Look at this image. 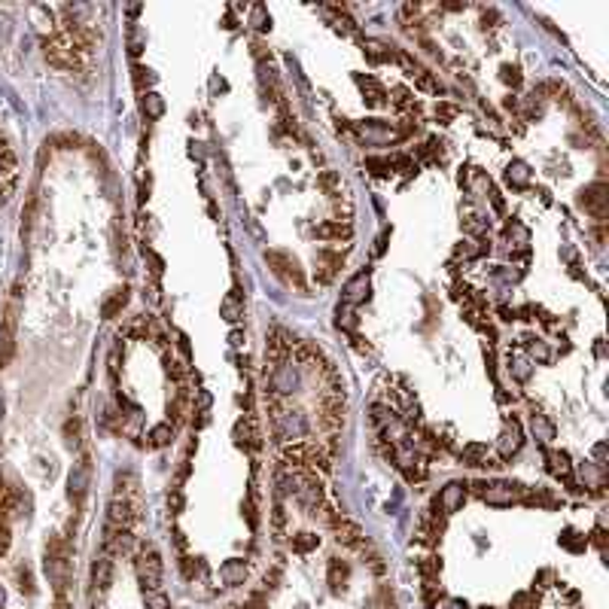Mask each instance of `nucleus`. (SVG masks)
<instances>
[{"mask_svg":"<svg viewBox=\"0 0 609 609\" xmlns=\"http://www.w3.org/2000/svg\"><path fill=\"white\" fill-rule=\"evenodd\" d=\"M265 262L272 268V275L280 277L287 287H292L296 292H308V284H304V272L299 265L296 256H290L284 250H265Z\"/></svg>","mask_w":609,"mask_h":609,"instance_id":"1","label":"nucleus"},{"mask_svg":"<svg viewBox=\"0 0 609 609\" xmlns=\"http://www.w3.org/2000/svg\"><path fill=\"white\" fill-rule=\"evenodd\" d=\"M43 55H46V61L52 67H58V71H80L83 67L80 55L73 52L71 40H67V34H52V37L43 40Z\"/></svg>","mask_w":609,"mask_h":609,"instance_id":"2","label":"nucleus"},{"mask_svg":"<svg viewBox=\"0 0 609 609\" xmlns=\"http://www.w3.org/2000/svg\"><path fill=\"white\" fill-rule=\"evenodd\" d=\"M354 134L363 143L369 146H393L402 140V134L396 126H390V122H381V119H363V122H354Z\"/></svg>","mask_w":609,"mask_h":609,"instance_id":"3","label":"nucleus"},{"mask_svg":"<svg viewBox=\"0 0 609 609\" xmlns=\"http://www.w3.org/2000/svg\"><path fill=\"white\" fill-rule=\"evenodd\" d=\"M476 491H478V497L488 503V506H512V503H521L524 500V493L527 488L521 481H478L476 484Z\"/></svg>","mask_w":609,"mask_h":609,"instance_id":"4","label":"nucleus"},{"mask_svg":"<svg viewBox=\"0 0 609 609\" xmlns=\"http://www.w3.org/2000/svg\"><path fill=\"white\" fill-rule=\"evenodd\" d=\"M16 326H19V287L13 292V299L6 302L4 323H0V369L9 366V359L16 354Z\"/></svg>","mask_w":609,"mask_h":609,"instance_id":"5","label":"nucleus"},{"mask_svg":"<svg viewBox=\"0 0 609 609\" xmlns=\"http://www.w3.org/2000/svg\"><path fill=\"white\" fill-rule=\"evenodd\" d=\"M162 573H165L162 555L153 546H143L138 555V579L143 591H162Z\"/></svg>","mask_w":609,"mask_h":609,"instance_id":"6","label":"nucleus"},{"mask_svg":"<svg viewBox=\"0 0 609 609\" xmlns=\"http://www.w3.org/2000/svg\"><path fill=\"white\" fill-rule=\"evenodd\" d=\"M88 488H92V460L83 454L80 464H73L71 476H67V500L73 503V509H83Z\"/></svg>","mask_w":609,"mask_h":609,"instance_id":"7","label":"nucleus"},{"mask_svg":"<svg viewBox=\"0 0 609 609\" xmlns=\"http://www.w3.org/2000/svg\"><path fill=\"white\" fill-rule=\"evenodd\" d=\"M576 205H579L585 213H591L597 222H603V220H606V208H609V186L600 183V180H597V183L582 186L579 195H576Z\"/></svg>","mask_w":609,"mask_h":609,"instance_id":"8","label":"nucleus"},{"mask_svg":"<svg viewBox=\"0 0 609 609\" xmlns=\"http://www.w3.org/2000/svg\"><path fill=\"white\" fill-rule=\"evenodd\" d=\"M299 342L292 338L290 332H284V329H272L268 332V338H265V359H268V372H272L275 366H280V363H287V357L292 354V347H296Z\"/></svg>","mask_w":609,"mask_h":609,"instance_id":"9","label":"nucleus"},{"mask_svg":"<svg viewBox=\"0 0 609 609\" xmlns=\"http://www.w3.org/2000/svg\"><path fill=\"white\" fill-rule=\"evenodd\" d=\"M469 497V484L466 481H448L442 491H439V497L433 500V512H442V515H451L457 512L460 506L466 503Z\"/></svg>","mask_w":609,"mask_h":609,"instance_id":"10","label":"nucleus"},{"mask_svg":"<svg viewBox=\"0 0 609 609\" xmlns=\"http://www.w3.org/2000/svg\"><path fill=\"white\" fill-rule=\"evenodd\" d=\"M113 561H116V558L107 555V551H101V555L95 558V563H92V588L101 597L113 588V576H116V563H113Z\"/></svg>","mask_w":609,"mask_h":609,"instance_id":"11","label":"nucleus"},{"mask_svg":"<svg viewBox=\"0 0 609 609\" xmlns=\"http://www.w3.org/2000/svg\"><path fill=\"white\" fill-rule=\"evenodd\" d=\"M521 445H524L521 424H518L515 417H509V421L503 424V433H500V439H497V451H500V457H503V460L515 457L518 451H521Z\"/></svg>","mask_w":609,"mask_h":609,"instance_id":"12","label":"nucleus"},{"mask_svg":"<svg viewBox=\"0 0 609 609\" xmlns=\"http://www.w3.org/2000/svg\"><path fill=\"white\" fill-rule=\"evenodd\" d=\"M369 290H372V272H369V268H363V272H357V275L344 284L342 302L347 304V308H354V304H359V302L369 299Z\"/></svg>","mask_w":609,"mask_h":609,"instance_id":"13","label":"nucleus"},{"mask_svg":"<svg viewBox=\"0 0 609 609\" xmlns=\"http://www.w3.org/2000/svg\"><path fill=\"white\" fill-rule=\"evenodd\" d=\"M332 530H335V543L344 546V548H359V546L366 543L363 527H359L357 521H351V518H344V515L335 518V521H332Z\"/></svg>","mask_w":609,"mask_h":609,"instance_id":"14","label":"nucleus"},{"mask_svg":"<svg viewBox=\"0 0 609 609\" xmlns=\"http://www.w3.org/2000/svg\"><path fill=\"white\" fill-rule=\"evenodd\" d=\"M314 235H317L320 241H351L354 225L347 220H326L320 225H314Z\"/></svg>","mask_w":609,"mask_h":609,"instance_id":"15","label":"nucleus"},{"mask_svg":"<svg viewBox=\"0 0 609 609\" xmlns=\"http://www.w3.org/2000/svg\"><path fill=\"white\" fill-rule=\"evenodd\" d=\"M299 387V375H296V369L287 366V363H280L272 369V393L277 396V393H290V390H296Z\"/></svg>","mask_w":609,"mask_h":609,"instance_id":"16","label":"nucleus"},{"mask_svg":"<svg viewBox=\"0 0 609 609\" xmlns=\"http://www.w3.org/2000/svg\"><path fill=\"white\" fill-rule=\"evenodd\" d=\"M128 299H131V290H128V287H116V290H113L110 296L104 299V304H101V317H104V320L119 317L122 308L128 304Z\"/></svg>","mask_w":609,"mask_h":609,"instance_id":"17","label":"nucleus"},{"mask_svg":"<svg viewBox=\"0 0 609 609\" xmlns=\"http://www.w3.org/2000/svg\"><path fill=\"white\" fill-rule=\"evenodd\" d=\"M220 582L225 585V588H238V585H244L247 582V563L238 561V558L225 561L220 567Z\"/></svg>","mask_w":609,"mask_h":609,"instance_id":"18","label":"nucleus"},{"mask_svg":"<svg viewBox=\"0 0 609 609\" xmlns=\"http://www.w3.org/2000/svg\"><path fill=\"white\" fill-rule=\"evenodd\" d=\"M235 445L238 448H259V433H256V421L250 414H244L238 424H235Z\"/></svg>","mask_w":609,"mask_h":609,"instance_id":"19","label":"nucleus"},{"mask_svg":"<svg viewBox=\"0 0 609 609\" xmlns=\"http://www.w3.org/2000/svg\"><path fill=\"white\" fill-rule=\"evenodd\" d=\"M354 80H357V86H359V92L366 95V104H369V107H378V104H384L387 92H384V86H381L378 80H372V76H363V73H357Z\"/></svg>","mask_w":609,"mask_h":609,"instance_id":"20","label":"nucleus"},{"mask_svg":"<svg viewBox=\"0 0 609 609\" xmlns=\"http://www.w3.org/2000/svg\"><path fill=\"white\" fill-rule=\"evenodd\" d=\"M363 52L372 64H387V61H396V46H387L381 40H366L363 43Z\"/></svg>","mask_w":609,"mask_h":609,"instance_id":"21","label":"nucleus"},{"mask_svg":"<svg viewBox=\"0 0 609 609\" xmlns=\"http://www.w3.org/2000/svg\"><path fill=\"white\" fill-rule=\"evenodd\" d=\"M347 576H351V570H347V563L342 558H332L329 561V570H326V582H329L332 594H342L347 588Z\"/></svg>","mask_w":609,"mask_h":609,"instance_id":"22","label":"nucleus"},{"mask_svg":"<svg viewBox=\"0 0 609 609\" xmlns=\"http://www.w3.org/2000/svg\"><path fill=\"white\" fill-rule=\"evenodd\" d=\"M530 165L527 162H521V159H515V162H509V168H506V183H509L512 189H527L530 186Z\"/></svg>","mask_w":609,"mask_h":609,"instance_id":"23","label":"nucleus"},{"mask_svg":"<svg viewBox=\"0 0 609 609\" xmlns=\"http://www.w3.org/2000/svg\"><path fill=\"white\" fill-rule=\"evenodd\" d=\"M546 464H548V472L558 478H567L573 476V464H570V454L567 451H546Z\"/></svg>","mask_w":609,"mask_h":609,"instance_id":"24","label":"nucleus"},{"mask_svg":"<svg viewBox=\"0 0 609 609\" xmlns=\"http://www.w3.org/2000/svg\"><path fill=\"white\" fill-rule=\"evenodd\" d=\"M530 430H533L536 442H543V445H548L551 439H555V424H551L546 414H539V411L530 414Z\"/></svg>","mask_w":609,"mask_h":609,"instance_id":"25","label":"nucleus"},{"mask_svg":"<svg viewBox=\"0 0 609 609\" xmlns=\"http://www.w3.org/2000/svg\"><path fill=\"white\" fill-rule=\"evenodd\" d=\"M16 168H19L16 146L9 143L6 134H0V174H16Z\"/></svg>","mask_w":609,"mask_h":609,"instance_id":"26","label":"nucleus"},{"mask_svg":"<svg viewBox=\"0 0 609 609\" xmlns=\"http://www.w3.org/2000/svg\"><path fill=\"white\" fill-rule=\"evenodd\" d=\"M220 314H222V320H229V323H238V320L244 317V302H241V296H238V290H232V296L222 299Z\"/></svg>","mask_w":609,"mask_h":609,"instance_id":"27","label":"nucleus"},{"mask_svg":"<svg viewBox=\"0 0 609 609\" xmlns=\"http://www.w3.org/2000/svg\"><path fill=\"white\" fill-rule=\"evenodd\" d=\"M64 445L71 448V451H76V448H83V421L80 417H67L64 421Z\"/></svg>","mask_w":609,"mask_h":609,"instance_id":"28","label":"nucleus"},{"mask_svg":"<svg viewBox=\"0 0 609 609\" xmlns=\"http://www.w3.org/2000/svg\"><path fill=\"white\" fill-rule=\"evenodd\" d=\"M524 347H527V359H536V363H548L551 359V351H548V344L543 342V338H536V335H527L524 338Z\"/></svg>","mask_w":609,"mask_h":609,"instance_id":"29","label":"nucleus"},{"mask_svg":"<svg viewBox=\"0 0 609 609\" xmlns=\"http://www.w3.org/2000/svg\"><path fill=\"white\" fill-rule=\"evenodd\" d=\"M140 110H143V116H146V119H159L162 113H165V101H162V95L146 92V95L140 98Z\"/></svg>","mask_w":609,"mask_h":609,"instance_id":"30","label":"nucleus"},{"mask_svg":"<svg viewBox=\"0 0 609 609\" xmlns=\"http://www.w3.org/2000/svg\"><path fill=\"white\" fill-rule=\"evenodd\" d=\"M146 439H150V445H153V448H165V445H171V439H174V424H155Z\"/></svg>","mask_w":609,"mask_h":609,"instance_id":"31","label":"nucleus"},{"mask_svg":"<svg viewBox=\"0 0 609 609\" xmlns=\"http://www.w3.org/2000/svg\"><path fill=\"white\" fill-rule=\"evenodd\" d=\"M414 88L417 92H426V95H442V83H439L436 73H430V71H421L414 76Z\"/></svg>","mask_w":609,"mask_h":609,"instance_id":"32","label":"nucleus"},{"mask_svg":"<svg viewBox=\"0 0 609 609\" xmlns=\"http://www.w3.org/2000/svg\"><path fill=\"white\" fill-rule=\"evenodd\" d=\"M320 546V536L317 533H308V530H302V533L292 536V548L299 551V555H308V551H314Z\"/></svg>","mask_w":609,"mask_h":609,"instance_id":"33","label":"nucleus"},{"mask_svg":"<svg viewBox=\"0 0 609 609\" xmlns=\"http://www.w3.org/2000/svg\"><path fill=\"white\" fill-rule=\"evenodd\" d=\"M317 186H320L329 198H338V195H342V180H338L335 171H323V174L317 177Z\"/></svg>","mask_w":609,"mask_h":609,"instance_id":"34","label":"nucleus"},{"mask_svg":"<svg viewBox=\"0 0 609 609\" xmlns=\"http://www.w3.org/2000/svg\"><path fill=\"white\" fill-rule=\"evenodd\" d=\"M481 460H488V445L472 442V445L464 448V464L466 466H481Z\"/></svg>","mask_w":609,"mask_h":609,"instance_id":"35","label":"nucleus"},{"mask_svg":"<svg viewBox=\"0 0 609 609\" xmlns=\"http://www.w3.org/2000/svg\"><path fill=\"white\" fill-rule=\"evenodd\" d=\"M131 80H134V88H138V92H143L146 95V86H153L155 83V76H153V71L150 67H140V64H134L131 67Z\"/></svg>","mask_w":609,"mask_h":609,"instance_id":"36","label":"nucleus"},{"mask_svg":"<svg viewBox=\"0 0 609 609\" xmlns=\"http://www.w3.org/2000/svg\"><path fill=\"white\" fill-rule=\"evenodd\" d=\"M250 25H253L256 31H272V16H268V9H265L262 4H256V6L250 9Z\"/></svg>","mask_w":609,"mask_h":609,"instance_id":"37","label":"nucleus"},{"mask_svg":"<svg viewBox=\"0 0 609 609\" xmlns=\"http://www.w3.org/2000/svg\"><path fill=\"white\" fill-rule=\"evenodd\" d=\"M272 530H275V539H284V530H287V512H284V503H275L272 509Z\"/></svg>","mask_w":609,"mask_h":609,"instance_id":"38","label":"nucleus"},{"mask_svg":"<svg viewBox=\"0 0 609 609\" xmlns=\"http://www.w3.org/2000/svg\"><path fill=\"white\" fill-rule=\"evenodd\" d=\"M509 372L515 375V381H521V384H524L533 369H530V359H527V357H512V359H509Z\"/></svg>","mask_w":609,"mask_h":609,"instance_id":"39","label":"nucleus"},{"mask_svg":"<svg viewBox=\"0 0 609 609\" xmlns=\"http://www.w3.org/2000/svg\"><path fill=\"white\" fill-rule=\"evenodd\" d=\"M500 80H503L506 86L518 88V86L524 83V76H521V67H518V64H503V67H500Z\"/></svg>","mask_w":609,"mask_h":609,"instance_id":"40","label":"nucleus"},{"mask_svg":"<svg viewBox=\"0 0 609 609\" xmlns=\"http://www.w3.org/2000/svg\"><path fill=\"white\" fill-rule=\"evenodd\" d=\"M561 546H567L570 551H582L585 546H588V539H585V536H579L573 527H567V530H563V533H561Z\"/></svg>","mask_w":609,"mask_h":609,"instance_id":"41","label":"nucleus"},{"mask_svg":"<svg viewBox=\"0 0 609 609\" xmlns=\"http://www.w3.org/2000/svg\"><path fill=\"white\" fill-rule=\"evenodd\" d=\"M140 253H143V259L150 262V272H153V277H162V272H165V262H162V256L153 250V247H146V241H143V247H140Z\"/></svg>","mask_w":609,"mask_h":609,"instance_id":"42","label":"nucleus"},{"mask_svg":"<svg viewBox=\"0 0 609 609\" xmlns=\"http://www.w3.org/2000/svg\"><path fill=\"white\" fill-rule=\"evenodd\" d=\"M457 116H460V107L457 104H448V101H439V104H436V119L442 122V126L454 122Z\"/></svg>","mask_w":609,"mask_h":609,"instance_id":"43","label":"nucleus"},{"mask_svg":"<svg viewBox=\"0 0 609 609\" xmlns=\"http://www.w3.org/2000/svg\"><path fill=\"white\" fill-rule=\"evenodd\" d=\"M122 332H126L128 338H146L150 335V317H134Z\"/></svg>","mask_w":609,"mask_h":609,"instance_id":"44","label":"nucleus"},{"mask_svg":"<svg viewBox=\"0 0 609 609\" xmlns=\"http://www.w3.org/2000/svg\"><path fill=\"white\" fill-rule=\"evenodd\" d=\"M335 326H338V329H347V332H354V329H357V314H354L351 308H347V304H344V308H342V304H338V317H335Z\"/></svg>","mask_w":609,"mask_h":609,"instance_id":"45","label":"nucleus"},{"mask_svg":"<svg viewBox=\"0 0 609 609\" xmlns=\"http://www.w3.org/2000/svg\"><path fill=\"white\" fill-rule=\"evenodd\" d=\"M162 363H165L168 378H174V381H183V378H186V372H189V369H186L183 363H180V359H174V357H168V354H165V357H162Z\"/></svg>","mask_w":609,"mask_h":609,"instance_id":"46","label":"nucleus"},{"mask_svg":"<svg viewBox=\"0 0 609 609\" xmlns=\"http://www.w3.org/2000/svg\"><path fill=\"white\" fill-rule=\"evenodd\" d=\"M366 168L375 177H390L393 174V165H390V159H375V155H372V159H366Z\"/></svg>","mask_w":609,"mask_h":609,"instance_id":"47","label":"nucleus"},{"mask_svg":"<svg viewBox=\"0 0 609 609\" xmlns=\"http://www.w3.org/2000/svg\"><path fill=\"white\" fill-rule=\"evenodd\" d=\"M146 594V609H171V600H168L165 591H143Z\"/></svg>","mask_w":609,"mask_h":609,"instance_id":"48","label":"nucleus"},{"mask_svg":"<svg viewBox=\"0 0 609 609\" xmlns=\"http://www.w3.org/2000/svg\"><path fill=\"white\" fill-rule=\"evenodd\" d=\"M16 174H0V201H9L16 193Z\"/></svg>","mask_w":609,"mask_h":609,"instance_id":"49","label":"nucleus"},{"mask_svg":"<svg viewBox=\"0 0 609 609\" xmlns=\"http://www.w3.org/2000/svg\"><path fill=\"white\" fill-rule=\"evenodd\" d=\"M0 521H9V484L0 476Z\"/></svg>","mask_w":609,"mask_h":609,"instance_id":"50","label":"nucleus"},{"mask_svg":"<svg viewBox=\"0 0 609 609\" xmlns=\"http://www.w3.org/2000/svg\"><path fill=\"white\" fill-rule=\"evenodd\" d=\"M396 61L405 67V73H411V76H417V73H421V67H417V61L411 58L409 52H396Z\"/></svg>","mask_w":609,"mask_h":609,"instance_id":"51","label":"nucleus"},{"mask_svg":"<svg viewBox=\"0 0 609 609\" xmlns=\"http://www.w3.org/2000/svg\"><path fill=\"white\" fill-rule=\"evenodd\" d=\"M390 165H393V168H399V171H402V174H409V177H411V174H417V165L409 159V155H396V159H393Z\"/></svg>","mask_w":609,"mask_h":609,"instance_id":"52","label":"nucleus"},{"mask_svg":"<svg viewBox=\"0 0 609 609\" xmlns=\"http://www.w3.org/2000/svg\"><path fill=\"white\" fill-rule=\"evenodd\" d=\"M433 609H469L464 600H457V597H439L433 603Z\"/></svg>","mask_w":609,"mask_h":609,"instance_id":"53","label":"nucleus"},{"mask_svg":"<svg viewBox=\"0 0 609 609\" xmlns=\"http://www.w3.org/2000/svg\"><path fill=\"white\" fill-rule=\"evenodd\" d=\"M177 347H180V354H183L186 359H193V344H189L186 332H177Z\"/></svg>","mask_w":609,"mask_h":609,"instance_id":"54","label":"nucleus"},{"mask_svg":"<svg viewBox=\"0 0 609 609\" xmlns=\"http://www.w3.org/2000/svg\"><path fill=\"white\" fill-rule=\"evenodd\" d=\"M128 52H131V58H138V55L143 52L140 49V37H138V31L131 28V40H128Z\"/></svg>","mask_w":609,"mask_h":609,"instance_id":"55","label":"nucleus"},{"mask_svg":"<svg viewBox=\"0 0 609 609\" xmlns=\"http://www.w3.org/2000/svg\"><path fill=\"white\" fill-rule=\"evenodd\" d=\"M168 506H171V509H174V515H180V509H183V493H180V491H174L171 497H168Z\"/></svg>","mask_w":609,"mask_h":609,"instance_id":"56","label":"nucleus"},{"mask_svg":"<svg viewBox=\"0 0 609 609\" xmlns=\"http://www.w3.org/2000/svg\"><path fill=\"white\" fill-rule=\"evenodd\" d=\"M417 13H421V4H405L402 6V19H414Z\"/></svg>","mask_w":609,"mask_h":609,"instance_id":"57","label":"nucleus"},{"mask_svg":"<svg viewBox=\"0 0 609 609\" xmlns=\"http://www.w3.org/2000/svg\"><path fill=\"white\" fill-rule=\"evenodd\" d=\"M387 238H390V229H384V232H381V238H378V244H375V256H381V253H384Z\"/></svg>","mask_w":609,"mask_h":609,"instance_id":"58","label":"nucleus"},{"mask_svg":"<svg viewBox=\"0 0 609 609\" xmlns=\"http://www.w3.org/2000/svg\"><path fill=\"white\" fill-rule=\"evenodd\" d=\"M594 457H597V466H603L606 464V445H594Z\"/></svg>","mask_w":609,"mask_h":609,"instance_id":"59","label":"nucleus"},{"mask_svg":"<svg viewBox=\"0 0 609 609\" xmlns=\"http://www.w3.org/2000/svg\"><path fill=\"white\" fill-rule=\"evenodd\" d=\"M491 205H493V210H503V195L497 189H491Z\"/></svg>","mask_w":609,"mask_h":609,"instance_id":"60","label":"nucleus"},{"mask_svg":"<svg viewBox=\"0 0 609 609\" xmlns=\"http://www.w3.org/2000/svg\"><path fill=\"white\" fill-rule=\"evenodd\" d=\"M229 342H232V344H235V347H241V344H244V335H241V332H238V329H235V332H232V335H229Z\"/></svg>","mask_w":609,"mask_h":609,"instance_id":"61","label":"nucleus"},{"mask_svg":"<svg viewBox=\"0 0 609 609\" xmlns=\"http://www.w3.org/2000/svg\"><path fill=\"white\" fill-rule=\"evenodd\" d=\"M506 110H518V101H515L512 95H509V98H506Z\"/></svg>","mask_w":609,"mask_h":609,"instance_id":"62","label":"nucleus"},{"mask_svg":"<svg viewBox=\"0 0 609 609\" xmlns=\"http://www.w3.org/2000/svg\"><path fill=\"white\" fill-rule=\"evenodd\" d=\"M500 314H503V320H515V311H509V308H500Z\"/></svg>","mask_w":609,"mask_h":609,"instance_id":"63","label":"nucleus"},{"mask_svg":"<svg viewBox=\"0 0 609 609\" xmlns=\"http://www.w3.org/2000/svg\"><path fill=\"white\" fill-rule=\"evenodd\" d=\"M481 609H491V606H481Z\"/></svg>","mask_w":609,"mask_h":609,"instance_id":"64","label":"nucleus"}]
</instances>
